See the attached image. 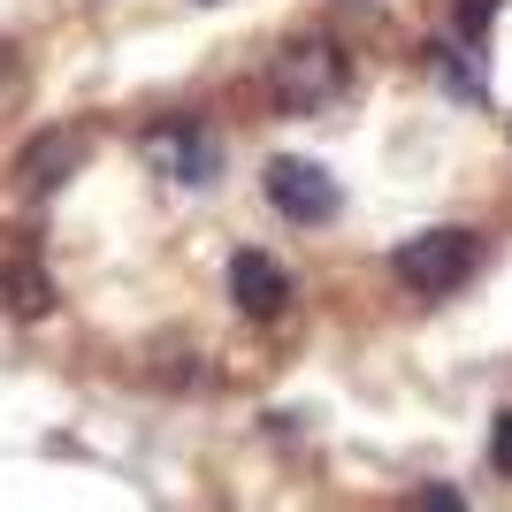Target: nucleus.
<instances>
[{
	"label": "nucleus",
	"mask_w": 512,
	"mask_h": 512,
	"mask_svg": "<svg viewBox=\"0 0 512 512\" xmlns=\"http://www.w3.org/2000/svg\"><path fill=\"white\" fill-rule=\"evenodd\" d=\"M344 77H352V54H344L337 39H291L268 62V107L276 115H314V107H329L344 92Z\"/></svg>",
	"instance_id": "1"
},
{
	"label": "nucleus",
	"mask_w": 512,
	"mask_h": 512,
	"mask_svg": "<svg viewBox=\"0 0 512 512\" xmlns=\"http://www.w3.org/2000/svg\"><path fill=\"white\" fill-rule=\"evenodd\" d=\"M474 260H482V237L474 230H421L390 253V276L406 283V291H421V299H436V291H459V283H467Z\"/></svg>",
	"instance_id": "2"
},
{
	"label": "nucleus",
	"mask_w": 512,
	"mask_h": 512,
	"mask_svg": "<svg viewBox=\"0 0 512 512\" xmlns=\"http://www.w3.org/2000/svg\"><path fill=\"white\" fill-rule=\"evenodd\" d=\"M260 192L276 199V214L283 222H329V214L344 207V192H337V176L329 169H314V161H299V153H276L268 169H260Z\"/></svg>",
	"instance_id": "3"
},
{
	"label": "nucleus",
	"mask_w": 512,
	"mask_h": 512,
	"mask_svg": "<svg viewBox=\"0 0 512 512\" xmlns=\"http://www.w3.org/2000/svg\"><path fill=\"white\" fill-rule=\"evenodd\" d=\"M230 299L245 321H276L283 306H291V276H283L268 253H237L230 260Z\"/></svg>",
	"instance_id": "4"
},
{
	"label": "nucleus",
	"mask_w": 512,
	"mask_h": 512,
	"mask_svg": "<svg viewBox=\"0 0 512 512\" xmlns=\"http://www.w3.org/2000/svg\"><path fill=\"white\" fill-rule=\"evenodd\" d=\"M146 153H153L169 176H184V184L214 176V161H222V153L207 146V130H192V123H161V130H146Z\"/></svg>",
	"instance_id": "5"
},
{
	"label": "nucleus",
	"mask_w": 512,
	"mask_h": 512,
	"mask_svg": "<svg viewBox=\"0 0 512 512\" xmlns=\"http://www.w3.org/2000/svg\"><path fill=\"white\" fill-rule=\"evenodd\" d=\"M77 161H85V138H77V130H46L39 146L23 153V169H16V176L31 184V192H54V184H62Z\"/></svg>",
	"instance_id": "6"
},
{
	"label": "nucleus",
	"mask_w": 512,
	"mask_h": 512,
	"mask_svg": "<svg viewBox=\"0 0 512 512\" xmlns=\"http://www.w3.org/2000/svg\"><path fill=\"white\" fill-rule=\"evenodd\" d=\"M0 306H8L16 321H31V314L54 306V283H46L39 260H0Z\"/></svg>",
	"instance_id": "7"
},
{
	"label": "nucleus",
	"mask_w": 512,
	"mask_h": 512,
	"mask_svg": "<svg viewBox=\"0 0 512 512\" xmlns=\"http://www.w3.org/2000/svg\"><path fill=\"white\" fill-rule=\"evenodd\" d=\"M428 77H436V85L451 92V100H482V69L467 62V54H451V46H428Z\"/></svg>",
	"instance_id": "8"
},
{
	"label": "nucleus",
	"mask_w": 512,
	"mask_h": 512,
	"mask_svg": "<svg viewBox=\"0 0 512 512\" xmlns=\"http://www.w3.org/2000/svg\"><path fill=\"white\" fill-rule=\"evenodd\" d=\"M490 467L512 474V413H497V428H490Z\"/></svg>",
	"instance_id": "9"
},
{
	"label": "nucleus",
	"mask_w": 512,
	"mask_h": 512,
	"mask_svg": "<svg viewBox=\"0 0 512 512\" xmlns=\"http://www.w3.org/2000/svg\"><path fill=\"white\" fill-rule=\"evenodd\" d=\"M482 8H490V0H474V8H467V31H474V16H482Z\"/></svg>",
	"instance_id": "10"
}]
</instances>
